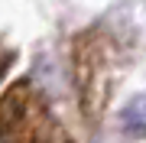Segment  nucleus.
I'll list each match as a JSON object with an SVG mask.
<instances>
[{"label": "nucleus", "mask_w": 146, "mask_h": 143, "mask_svg": "<svg viewBox=\"0 0 146 143\" xmlns=\"http://www.w3.org/2000/svg\"><path fill=\"white\" fill-rule=\"evenodd\" d=\"M55 127L52 117L42 107L39 98H33L26 85H16L0 101V143H52Z\"/></svg>", "instance_id": "f257e3e1"}, {"label": "nucleus", "mask_w": 146, "mask_h": 143, "mask_svg": "<svg viewBox=\"0 0 146 143\" xmlns=\"http://www.w3.org/2000/svg\"><path fill=\"white\" fill-rule=\"evenodd\" d=\"M120 124H123L130 133H146V94L133 98L130 104L120 111Z\"/></svg>", "instance_id": "f03ea898"}]
</instances>
